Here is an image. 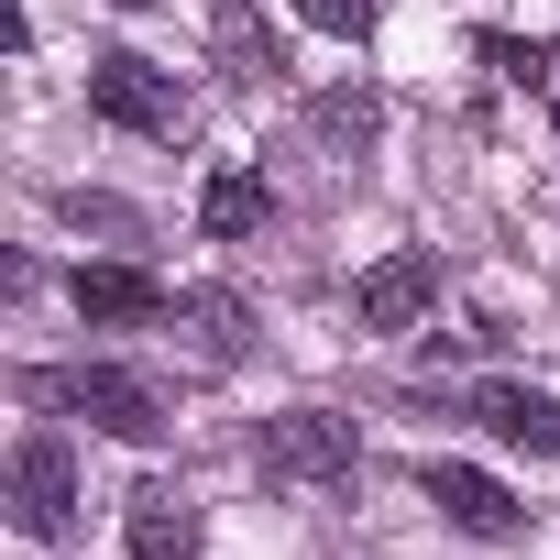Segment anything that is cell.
I'll return each mask as SVG.
<instances>
[{
  "label": "cell",
  "instance_id": "4fadbf2b",
  "mask_svg": "<svg viewBox=\"0 0 560 560\" xmlns=\"http://www.w3.org/2000/svg\"><path fill=\"white\" fill-rule=\"evenodd\" d=\"M319 132H352V143H363V132H374V100H319Z\"/></svg>",
  "mask_w": 560,
  "mask_h": 560
},
{
  "label": "cell",
  "instance_id": "3957f363",
  "mask_svg": "<svg viewBox=\"0 0 560 560\" xmlns=\"http://www.w3.org/2000/svg\"><path fill=\"white\" fill-rule=\"evenodd\" d=\"M89 110L110 121V132H143V143H165L176 121H187V89H176V67H154V56H89Z\"/></svg>",
  "mask_w": 560,
  "mask_h": 560
},
{
  "label": "cell",
  "instance_id": "5b68a950",
  "mask_svg": "<svg viewBox=\"0 0 560 560\" xmlns=\"http://www.w3.org/2000/svg\"><path fill=\"white\" fill-rule=\"evenodd\" d=\"M429 298H440V264H429V253H385V264L352 275V319H363V330H418Z\"/></svg>",
  "mask_w": 560,
  "mask_h": 560
},
{
  "label": "cell",
  "instance_id": "8fae6325",
  "mask_svg": "<svg viewBox=\"0 0 560 560\" xmlns=\"http://www.w3.org/2000/svg\"><path fill=\"white\" fill-rule=\"evenodd\" d=\"M483 67H494L505 89H549V78H560V56H538V45H516V34H483Z\"/></svg>",
  "mask_w": 560,
  "mask_h": 560
},
{
  "label": "cell",
  "instance_id": "7a4b0ae2",
  "mask_svg": "<svg viewBox=\"0 0 560 560\" xmlns=\"http://www.w3.org/2000/svg\"><path fill=\"white\" fill-rule=\"evenodd\" d=\"M264 483H298V494H341L352 483V418L330 407H287V418H264Z\"/></svg>",
  "mask_w": 560,
  "mask_h": 560
},
{
  "label": "cell",
  "instance_id": "7c38bea8",
  "mask_svg": "<svg viewBox=\"0 0 560 560\" xmlns=\"http://www.w3.org/2000/svg\"><path fill=\"white\" fill-rule=\"evenodd\" d=\"M298 12H308L319 34H341V45H363V34L385 23V0H298Z\"/></svg>",
  "mask_w": 560,
  "mask_h": 560
},
{
  "label": "cell",
  "instance_id": "5bb4252c",
  "mask_svg": "<svg viewBox=\"0 0 560 560\" xmlns=\"http://www.w3.org/2000/svg\"><path fill=\"white\" fill-rule=\"evenodd\" d=\"M110 12H143V0H110Z\"/></svg>",
  "mask_w": 560,
  "mask_h": 560
},
{
  "label": "cell",
  "instance_id": "30bf717a",
  "mask_svg": "<svg viewBox=\"0 0 560 560\" xmlns=\"http://www.w3.org/2000/svg\"><path fill=\"white\" fill-rule=\"evenodd\" d=\"M264 220H275V187L242 176V165H220L209 198H198V231H209V242H242V231H264Z\"/></svg>",
  "mask_w": 560,
  "mask_h": 560
},
{
  "label": "cell",
  "instance_id": "6da1fadb",
  "mask_svg": "<svg viewBox=\"0 0 560 560\" xmlns=\"http://www.w3.org/2000/svg\"><path fill=\"white\" fill-rule=\"evenodd\" d=\"M34 396L67 407V418H89L100 440H165V418H176V396L154 374H132V363H56Z\"/></svg>",
  "mask_w": 560,
  "mask_h": 560
},
{
  "label": "cell",
  "instance_id": "9a60e30c",
  "mask_svg": "<svg viewBox=\"0 0 560 560\" xmlns=\"http://www.w3.org/2000/svg\"><path fill=\"white\" fill-rule=\"evenodd\" d=\"M549 100H560V78H549Z\"/></svg>",
  "mask_w": 560,
  "mask_h": 560
},
{
  "label": "cell",
  "instance_id": "ba28073f",
  "mask_svg": "<svg viewBox=\"0 0 560 560\" xmlns=\"http://www.w3.org/2000/svg\"><path fill=\"white\" fill-rule=\"evenodd\" d=\"M418 483H429V505H440L451 527H472V538H505V527H516V494H505L494 472H472V462H429Z\"/></svg>",
  "mask_w": 560,
  "mask_h": 560
},
{
  "label": "cell",
  "instance_id": "277c9868",
  "mask_svg": "<svg viewBox=\"0 0 560 560\" xmlns=\"http://www.w3.org/2000/svg\"><path fill=\"white\" fill-rule=\"evenodd\" d=\"M12 527L23 538H67L78 527V451H67V429H23V451H12Z\"/></svg>",
  "mask_w": 560,
  "mask_h": 560
},
{
  "label": "cell",
  "instance_id": "8992f818",
  "mask_svg": "<svg viewBox=\"0 0 560 560\" xmlns=\"http://www.w3.org/2000/svg\"><path fill=\"white\" fill-rule=\"evenodd\" d=\"M121 549L132 560H198V505H187V483H132V505H121Z\"/></svg>",
  "mask_w": 560,
  "mask_h": 560
},
{
  "label": "cell",
  "instance_id": "9c48e42d",
  "mask_svg": "<svg viewBox=\"0 0 560 560\" xmlns=\"http://www.w3.org/2000/svg\"><path fill=\"white\" fill-rule=\"evenodd\" d=\"M472 418H483L494 440H516V451L560 462V396H538V385H472Z\"/></svg>",
  "mask_w": 560,
  "mask_h": 560
},
{
  "label": "cell",
  "instance_id": "52a82bcc",
  "mask_svg": "<svg viewBox=\"0 0 560 560\" xmlns=\"http://www.w3.org/2000/svg\"><path fill=\"white\" fill-rule=\"evenodd\" d=\"M67 298H78V319H100V330H132V319H165V308H176L143 264H78Z\"/></svg>",
  "mask_w": 560,
  "mask_h": 560
}]
</instances>
